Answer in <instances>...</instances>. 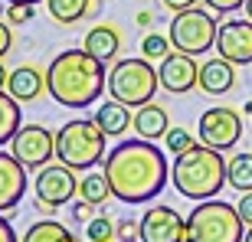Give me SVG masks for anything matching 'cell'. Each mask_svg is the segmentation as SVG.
<instances>
[{
	"instance_id": "obj_1",
	"label": "cell",
	"mask_w": 252,
	"mask_h": 242,
	"mask_svg": "<svg viewBox=\"0 0 252 242\" xmlns=\"http://www.w3.org/2000/svg\"><path fill=\"white\" fill-rule=\"evenodd\" d=\"M102 164H105L102 170L108 177V186H112V196L128 206H141L148 200H154L170 180L164 151L154 148V141H144V138L122 141L118 148H112L105 154Z\"/></svg>"
},
{
	"instance_id": "obj_2",
	"label": "cell",
	"mask_w": 252,
	"mask_h": 242,
	"mask_svg": "<svg viewBox=\"0 0 252 242\" xmlns=\"http://www.w3.org/2000/svg\"><path fill=\"white\" fill-rule=\"evenodd\" d=\"M108 89L105 62L85 49H63L46 69V92L63 108H89Z\"/></svg>"
},
{
	"instance_id": "obj_3",
	"label": "cell",
	"mask_w": 252,
	"mask_h": 242,
	"mask_svg": "<svg viewBox=\"0 0 252 242\" xmlns=\"http://www.w3.org/2000/svg\"><path fill=\"white\" fill-rule=\"evenodd\" d=\"M170 177H174V186H177L180 196L196 200V203L200 200H213L226 186V157H223V151L196 144V148L174 157Z\"/></svg>"
},
{
	"instance_id": "obj_4",
	"label": "cell",
	"mask_w": 252,
	"mask_h": 242,
	"mask_svg": "<svg viewBox=\"0 0 252 242\" xmlns=\"http://www.w3.org/2000/svg\"><path fill=\"white\" fill-rule=\"evenodd\" d=\"M105 134L95 118H75L65 121L56 131V160L72 170H92L98 160H105Z\"/></svg>"
},
{
	"instance_id": "obj_5",
	"label": "cell",
	"mask_w": 252,
	"mask_h": 242,
	"mask_svg": "<svg viewBox=\"0 0 252 242\" xmlns=\"http://www.w3.org/2000/svg\"><path fill=\"white\" fill-rule=\"evenodd\" d=\"M246 223L239 210L226 200H200L187 216V242H243Z\"/></svg>"
},
{
	"instance_id": "obj_6",
	"label": "cell",
	"mask_w": 252,
	"mask_h": 242,
	"mask_svg": "<svg viewBox=\"0 0 252 242\" xmlns=\"http://www.w3.org/2000/svg\"><path fill=\"white\" fill-rule=\"evenodd\" d=\"M158 89H160L158 69L144 56H128L122 62H115L112 72H108V92H112V98L128 105V108L148 105Z\"/></svg>"
},
{
	"instance_id": "obj_7",
	"label": "cell",
	"mask_w": 252,
	"mask_h": 242,
	"mask_svg": "<svg viewBox=\"0 0 252 242\" xmlns=\"http://www.w3.org/2000/svg\"><path fill=\"white\" fill-rule=\"evenodd\" d=\"M216 30H220V23L213 20V13L190 7L184 13H174L167 39L174 49L187 53V56H203L206 49L216 46Z\"/></svg>"
},
{
	"instance_id": "obj_8",
	"label": "cell",
	"mask_w": 252,
	"mask_h": 242,
	"mask_svg": "<svg viewBox=\"0 0 252 242\" xmlns=\"http://www.w3.org/2000/svg\"><path fill=\"white\" fill-rule=\"evenodd\" d=\"M33 190H36V210L39 213H56L59 206L69 203L79 193V180H75L72 167H65V164H46V167H39L36 180H33Z\"/></svg>"
},
{
	"instance_id": "obj_9",
	"label": "cell",
	"mask_w": 252,
	"mask_h": 242,
	"mask_svg": "<svg viewBox=\"0 0 252 242\" xmlns=\"http://www.w3.org/2000/svg\"><path fill=\"white\" fill-rule=\"evenodd\" d=\"M10 154L27 170H39L56 157V134L43 124H20V131L10 141Z\"/></svg>"
},
{
	"instance_id": "obj_10",
	"label": "cell",
	"mask_w": 252,
	"mask_h": 242,
	"mask_svg": "<svg viewBox=\"0 0 252 242\" xmlns=\"http://www.w3.org/2000/svg\"><path fill=\"white\" fill-rule=\"evenodd\" d=\"M243 134V118L236 108H206L200 115V144L216 151H229L236 148V141Z\"/></svg>"
},
{
	"instance_id": "obj_11",
	"label": "cell",
	"mask_w": 252,
	"mask_h": 242,
	"mask_svg": "<svg viewBox=\"0 0 252 242\" xmlns=\"http://www.w3.org/2000/svg\"><path fill=\"white\" fill-rule=\"evenodd\" d=\"M141 242H187V219L174 206H151L138 223Z\"/></svg>"
},
{
	"instance_id": "obj_12",
	"label": "cell",
	"mask_w": 252,
	"mask_h": 242,
	"mask_svg": "<svg viewBox=\"0 0 252 242\" xmlns=\"http://www.w3.org/2000/svg\"><path fill=\"white\" fill-rule=\"evenodd\" d=\"M158 79H160V89L170 95H187L190 89H196L200 82V65H196V56H187V53H167L160 59V69H158Z\"/></svg>"
},
{
	"instance_id": "obj_13",
	"label": "cell",
	"mask_w": 252,
	"mask_h": 242,
	"mask_svg": "<svg viewBox=\"0 0 252 242\" xmlns=\"http://www.w3.org/2000/svg\"><path fill=\"white\" fill-rule=\"evenodd\" d=\"M216 56L229 59L236 65L252 62V20H226L216 30Z\"/></svg>"
},
{
	"instance_id": "obj_14",
	"label": "cell",
	"mask_w": 252,
	"mask_h": 242,
	"mask_svg": "<svg viewBox=\"0 0 252 242\" xmlns=\"http://www.w3.org/2000/svg\"><path fill=\"white\" fill-rule=\"evenodd\" d=\"M27 193V167L13 154L0 151V213H7Z\"/></svg>"
},
{
	"instance_id": "obj_15",
	"label": "cell",
	"mask_w": 252,
	"mask_h": 242,
	"mask_svg": "<svg viewBox=\"0 0 252 242\" xmlns=\"http://www.w3.org/2000/svg\"><path fill=\"white\" fill-rule=\"evenodd\" d=\"M236 62H229V59L223 56H213V59H206L203 65H200V89H203L206 95H226V92H233L236 89Z\"/></svg>"
},
{
	"instance_id": "obj_16",
	"label": "cell",
	"mask_w": 252,
	"mask_h": 242,
	"mask_svg": "<svg viewBox=\"0 0 252 242\" xmlns=\"http://www.w3.org/2000/svg\"><path fill=\"white\" fill-rule=\"evenodd\" d=\"M46 89V72H39L36 65H17L7 79V92L17 98L20 105L23 102H36Z\"/></svg>"
},
{
	"instance_id": "obj_17",
	"label": "cell",
	"mask_w": 252,
	"mask_h": 242,
	"mask_svg": "<svg viewBox=\"0 0 252 242\" xmlns=\"http://www.w3.org/2000/svg\"><path fill=\"white\" fill-rule=\"evenodd\" d=\"M82 49L92 53L95 59H102V62H112V59L122 53V33H118V27H112V23H102V27H95V30L85 33Z\"/></svg>"
},
{
	"instance_id": "obj_18",
	"label": "cell",
	"mask_w": 252,
	"mask_h": 242,
	"mask_svg": "<svg viewBox=\"0 0 252 242\" xmlns=\"http://www.w3.org/2000/svg\"><path fill=\"white\" fill-rule=\"evenodd\" d=\"M131 128L138 131V138L144 141H158L164 138L170 131V118H167V108L158 102H148V105H141L138 115H134V121H131Z\"/></svg>"
},
{
	"instance_id": "obj_19",
	"label": "cell",
	"mask_w": 252,
	"mask_h": 242,
	"mask_svg": "<svg viewBox=\"0 0 252 242\" xmlns=\"http://www.w3.org/2000/svg\"><path fill=\"white\" fill-rule=\"evenodd\" d=\"M131 121H134V115L128 112V105L115 102V98L95 108V124H98L108 138H122L125 131L131 128Z\"/></svg>"
},
{
	"instance_id": "obj_20",
	"label": "cell",
	"mask_w": 252,
	"mask_h": 242,
	"mask_svg": "<svg viewBox=\"0 0 252 242\" xmlns=\"http://www.w3.org/2000/svg\"><path fill=\"white\" fill-rule=\"evenodd\" d=\"M46 10L56 23L72 27V23H82L85 17H92L98 10V0H46Z\"/></svg>"
},
{
	"instance_id": "obj_21",
	"label": "cell",
	"mask_w": 252,
	"mask_h": 242,
	"mask_svg": "<svg viewBox=\"0 0 252 242\" xmlns=\"http://www.w3.org/2000/svg\"><path fill=\"white\" fill-rule=\"evenodd\" d=\"M20 242H79V236L69 233V226L56 223V219H39L23 233Z\"/></svg>"
},
{
	"instance_id": "obj_22",
	"label": "cell",
	"mask_w": 252,
	"mask_h": 242,
	"mask_svg": "<svg viewBox=\"0 0 252 242\" xmlns=\"http://www.w3.org/2000/svg\"><path fill=\"white\" fill-rule=\"evenodd\" d=\"M23 124V108L10 92H0V144H10Z\"/></svg>"
},
{
	"instance_id": "obj_23",
	"label": "cell",
	"mask_w": 252,
	"mask_h": 242,
	"mask_svg": "<svg viewBox=\"0 0 252 242\" xmlns=\"http://www.w3.org/2000/svg\"><path fill=\"white\" fill-rule=\"evenodd\" d=\"M226 183L233 186V190H239V193L252 190V151L226 160Z\"/></svg>"
},
{
	"instance_id": "obj_24",
	"label": "cell",
	"mask_w": 252,
	"mask_h": 242,
	"mask_svg": "<svg viewBox=\"0 0 252 242\" xmlns=\"http://www.w3.org/2000/svg\"><path fill=\"white\" fill-rule=\"evenodd\" d=\"M79 196L82 200H89L92 206H105L108 200H112V186H108V177L102 174H85L82 180H79Z\"/></svg>"
},
{
	"instance_id": "obj_25",
	"label": "cell",
	"mask_w": 252,
	"mask_h": 242,
	"mask_svg": "<svg viewBox=\"0 0 252 242\" xmlns=\"http://www.w3.org/2000/svg\"><path fill=\"white\" fill-rule=\"evenodd\" d=\"M85 239L92 242H115V223L108 216H95L85 223Z\"/></svg>"
},
{
	"instance_id": "obj_26",
	"label": "cell",
	"mask_w": 252,
	"mask_h": 242,
	"mask_svg": "<svg viewBox=\"0 0 252 242\" xmlns=\"http://www.w3.org/2000/svg\"><path fill=\"white\" fill-rule=\"evenodd\" d=\"M170 53V39L160 36V33H148L141 39V56L144 59H164Z\"/></svg>"
},
{
	"instance_id": "obj_27",
	"label": "cell",
	"mask_w": 252,
	"mask_h": 242,
	"mask_svg": "<svg viewBox=\"0 0 252 242\" xmlns=\"http://www.w3.org/2000/svg\"><path fill=\"white\" fill-rule=\"evenodd\" d=\"M164 141H167V151L174 154V157L184 154V151H190V148H196V138L187 128H170L167 134H164Z\"/></svg>"
},
{
	"instance_id": "obj_28",
	"label": "cell",
	"mask_w": 252,
	"mask_h": 242,
	"mask_svg": "<svg viewBox=\"0 0 252 242\" xmlns=\"http://www.w3.org/2000/svg\"><path fill=\"white\" fill-rule=\"evenodd\" d=\"M36 17V7L33 3H7V23L10 27H23Z\"/></svg>"
},
{
	"instance_id": "obj_29",
	"label": "cell",
	"mask_w": 252,
	"mask_h": 242,
	"mask_svg": "<svg viewBox=\"0 0 252 242\" xmlns=\"http://www.w3.org/2000/svg\"><path fill=\"white\" fill-rule=\"evenodd\" d=\"M115 242H141L138 239V223L134 219H118L115 223Z\"/></svg>"
},
{
	"instance_id": "obj_30",
	"label": "cell",
	"mask_w": 252,
	"mask_h": 242,
	"mask_svg": "<svg viewBox=\"0 0 252 242\" xmlns=\"http://www.w3.org/2000/svg\"><path fill=\"white\" fill-rule=\"evenodd\" d=\"M210 10H216V13H233V10H243L246 0H203Z\"/></svg>"
},
{
	"instance_id": "obj_31",
	"label": "cell",
	"mask_w": 252,
	"mask_h": 242,
	"mask_svg": "<svg viewBox=\"0 0 252 242\" xmlns=\"http://www.w3.org/2000/svg\"><path fill=\"white\" fill-rule=\"evenodd\" d=\"M72 219H79V223H89V219H95V206L89 203V200H79V203L72 206Z\"/></svg>"
},
{
	"instance_id": "obj_32",
	"label": "cell",
	"mask_w": 252,
	"mask_h": 242,
	"mask_svg": "<svg viewBox=\"0 0 252 242\" xmlns=\"http://www.w3.org/2000/svg\"><path fill=\"white\" fill-rule=\"evenodd\" d=\"M236 210H239V216H243V223H246V226H252V190H246V193L239 196Z\"/></svg>"
},
{
	"instance_id": "obj_33",
	"label": "cell",
	"mask_w": 252,
	"mask_h": 242,
	"mask_svg": "<svg viewBox=\"0 0 252 242\" xmlns=\"http://www.w3.org/2000/svg\"><path fill=\"white\" fill-rule=\"evenodd\" d=\"M10 49H13V30H10V23L0 20V59L7 56Z\"/></svg>"
},
{
	"instance_id": "obj_34",
	"label": "cell",
	"mask_w": 252,
	"mask_h": 242,
	"mask_svg": "<svg viewBox=\"0 0 252 242\" xmlns=\"http://www.w3.org/2000/svg\"><path fill=\"white\" fill-rule=\"evenodd\" d=\"M164 7L170 10V13H184V10H190V7H196V0H160Z\"/></svg>"
},
{
	"instance_id": "obj_35",
	"label": "cell",
	"mask_w": 252,
	"mask_h": 242,
	"mask_svg": "<svg viewBox=\"0 0 252 242\" xmlns=\"http://www.w3.org/2000/svg\"><path fill=\"white\" fill-rule=\"evenodd\" d=\"M0 242H17V233H13V226L3 213H0Z\"/></svg>"
},
{
	"instance_id": "obj_36",
	"label": "cell",
	"mask_w": 252,
	"mask_h": 242,
	"mask_svg": "<svg viewBox=\"0 0 252 242\" xmlns=\"http://www.w3.org/2000/svg\"><path fill=\"white\" fill-rule=\"evenodd\" d=\"M151 23H154V13H151V10H141L138 13V27H151Z\"/></svg>"
},
{
	"instance_id": "obj_37",
	"label": "cell",
	"mask_w": 252,
	"mask_h": 242,
	"mask_svg": "<svg viewBox=\"0 0 252 242\" xmlns=\"http://www.w3.org/2000/svg\"><path fill=\"white\" fill-rule=\"evenodd\" d=\"M7 79H10V72H7V69H3V59H0V92L7 89Z\"/></svg>"
},
{
	"instance_id": "obj_38",
	"label": "cell",
	"mask_w": 252,
	"mask_h": 242,
	"mask_svg": "<svg viewBox=\"0 0 252 242\" xmlns=\"http://www.w3.org/2000/svg\"><path fill=\"white\" fill-rule=\"evenodd\" d=\"M243 10H246V17L252 20V0H246V7H243Z\"/></svg>"
},
{
	"instance_id": "obj_39",
	"label": "cell",
	"mask_w": 252,
	"mask_h": 242,
	"mask_svg": "<svg viewBox=\"0 0 252 242\" xmlns=\"http://www.w3.org/2000/svg\"><path fill=\"white\" fill-rule=\"evenodd\" d=\"M3 3H39V0H3Z\"/></svg>"
},
{
	"instance_id": "obj_40",
	"label": "cell",
	"mask_w": 252,
	"mask_h": 242,
	"mask_svg": "<svg viewBox=\"0 0 252 242\" xmlns=\"http://www.w3.org/2000/svg\"><path fill=\"white\" fill-rule=\"evenodd\" d=\"M243 242H252V226H249V229H246V239Z\"/></svg>"
},
{
	"instance_id": "obj_41",
	"label": "cell",
	"mask_w": 252,
	"mask_h": 242,
	"mask_svg": "<svg viewBox=\"0 0 252 242\" xmlns=\"http://www.w3.org/2000/svg\"><path fill=\"white\" fill-rule=\"evenodd\" d=\"M246 112H249V118H252V102H249V105H246Z\"/></svg>"
}]
</instances>
